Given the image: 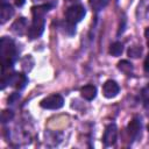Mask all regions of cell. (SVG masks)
Returning a JSON list of instances; mask_svg holds the SVG:
<instances>
[{
  "mask_svg": "<svg viewBox=\"0 0 149 149\" xmlns=\"http://www.w3.org/2000/svg\"><path fill=\"white\" fill-rule=\"evenodd\" d=\"M0 56L2 63V70H7L13 66L14 62L17 59V50L14 41L9 37H1L0 41Z\"/></svg>",
  "mask_w": 149,
  "mask_h": 149,
  "instance_id": "1",
  "label": "cell"
},
{
  "mask_svg": "<svg viewBox=\"0 0 149 149\" xmlns=\"http://www.w3.org/2000/svg\"><path fill=\"white\" fill-rule=\"evenodd\" d=\"M28 83V78L23 73L13 72V73H2L1 76V87L5 88L6 85H10L17 90H22Z\"/></svg>",
  "mask_w": 149,
  "mask_h": 149,
  "instance_id": "2",
  "label": "cell"
},
{
  "mask_svg": "<svg viewBox=\"0 0 149 149\" xmlns=\"http://www.w3.org/2000/svg\"><path fill=\"white\" fill-rule=\"evenodd\" d=\"M44 27H45V19L44 15H33V21L30 27L28 28V37L30 40H36L38 38L43 31H44Z\"/></svg>",
  "mask_w": 149,
  "mask_h": 149,
  "instance_id": "3",
  "label": "cell"
},
{
  "mask_svg": "<svg viewBox=\"0 0 149 149\" xmlns=\"http://www.w3.org/2000/svg\"><path fill=\"white\" fill-rule=\"evenodd\" d=\"M85 14H86V9H85L84 6H81V5H72L66 9L65 17H66L68 22H70L71 24H76V23L80 22L84 19Z\"/></svg>",
  "mask_w": 149,
  "mask_h": 149,
  "instance_id": "4",
  "label": "cell"
},
{
  "mask_svg": "<svg viewBox=\"0 0 149 149\" xmlns=\"http://www.w3.org/2000/svg\"><path fill=\"white\" fill-rule=\"evenodd\" d=\"M64 105V99L59 94H51L41 100L40 106L45 109H59Z\"/></svg>",
  "mask_w": 149,
  "mask_h": 149,
  "instance_id": "5",
  "label": "cell"
},
{
  "mask_svg": "<svg viewBox=\"0 0 149 149\" xmlns=\"http://www.w3.org/2000/svg\"><path fill=\"white\" fill-rule=\"evenodd\" d=\"M116 137H118V128H116V125L115 123L108 125L106 127V129H105L104 137H102V141H104L105 146H107V147L114 146L115 142H116Z\"/></svg>",
  "mask_w": 149,
  "mask_h": 149,
  "instance_id": "6",
  "label": "cell"
},
{
  "mask_svg": "<svg viewBox=\"0 0 149 149\" xmlns=\"http://www.w3.org/2000/svg\"><path fill=\"white\" fill-rule=\"evenodd\" d=\"M120 91V87L116 81L114 80H107L102 86V93L107 99H112L118 95Z\"/></svg>",
  "mask_w": 149,
  "mask_h": 149,
  "instance_id": "7",
  "label": "cell"
},
{
  "mask_svg": "<svg viewBox=\"0 0 149 149\" xmlns=\"http://www.w3.org/2000/svg\"><path fill=\"white\" fill-rule=\"evenodd\" d=\"M141 128H142V125H141V121L140 119L135 118L133 119L129 123H128V127H127V130H128V134L132 139H137L140 133H141Z\"/></svg>",
  "mask_w": 149,
  "mask_h": 149,
  "instance_id": "8",
  "label": "cell"
},
{
  "mask_svg": "<svg viewBox=\"0 0 149 149\" xmlns=\"http://www.w3.org/2000/svg\"><path fill=\"white\" fill-rule=\"evenodd\" d=\"M27 30V20L24 17L16 19L12 24V31L16 35H23Z\"/></svg>",
  "mask_w": 149,
  "mask_h": 149,
  "instance_id": "9",
  "label": "cell"
},
{
  "mask_svg": "<svg viewBox=\"0 0 149 149\" xmlns=\"http://www.w3.org/2000/svg\"><path fill=\"white\" fill-rule=\"evenodd\" d=\"M14 14V9L8 3H2L0 8V22L1 24H5Z\"/></svg>",
  "mask_w": 149,
  "mask_h": 149,
  "instance_id": "10",
  "label": "cell"
},
{
  "mask_svg": "<svg viewBox=\"0 0 149 149\" xmlns=\"http://www.w3.org/2000/svg\"><path fill=\"white\" fill-rule=\"evenodd\" d=\"M80 94L86 100H93L97 95V87L94 85H85L80 88Z\"/></svg>",
  "mask_w": 149,
  "mask_h": 149,
  "instance_id": "11",
  "label": "cell"
},
{
  "mask_svg": "<svg viewBox=\"0 0 149 149\" xmlns=\"http://www.w3.org/2000/svg\"><path fill=\"white\" fill-rule=\"evenodd\" d=\"M51 7H52V5H50V3L34 6V7H31V14L33 15H45Z\"/></svg>",
  "mask_w": 149,
  "mask_h": 149,
  "instance_id": "12",
  "label": "cell"
},
{
  "mask_svg": "<svg viewBox=\"0 0 149 149\" xmlns=\"http://www.w3.org/2000/svg\"><path fill=\"white\" fill-rule=\"evenodd\" d=\"M122 51H123V44L121 42H114L109 47V54L114 57L120 56L122 54Z\"/></svg>",
  "mask_w": 149,
  "mask_h": 149,
  "instance_id": "13",
  "label": "cell"
},
{
  "mask_svg": "<svg viewBox=\"0 0 149 149\" xmlns=\"http://www.w3.org/2000/svg\"><path fill=\"white\" fill-rule=\"evenodd\" d=\"M118 69L126 74H130L133 72V64L128 61H121L118 63Z\"/></svg>",
  "mask_w": 149,
  "mask_h": 149,
  "instance_id": "14",
  "label": "cell"
},
{
  "mask_svg": "<svg viewBox=\"0 0 149 149\" xmlns=\"http://www.w3.org/2000/svg\"><path fill=\"white\" fill-rule=\"evenodd\" d=\"M107 3H108V0H90V5L95 12H99L102 8H105Z\"/></svg>",
  "mask_w": 149,
  "mask_h": 149,
  "instance_id": "15",
  "label": "cell"
},
{
  "mask_svg": "<svg viewBox=\"0 0 149 149\" xmlns=\"http://www.w3.org/2000/svg\"><path fill=\"white\" fill-rule=\"evenodd\" d=\"M141 54H142V49H141V47H132V48H129V50H128V55H129V57H133V58H137V57H140Z\"/></svg>",
  "mask_w": 149,
  "mask_h": 149,
  "instance_id": "16",
  "label": "cell"
},
{
  "mask_svg": "<svg viewBox=\"0 0 149 149\" xmlns=\"http://www.w3.org/2000/svg\"><path fill=\"white\" fill-rule=\"evenodd\" d=\"M13 112L12 111H8V109H5V111H2V113H1V121L5 123V122H8L12 118H13Z\"/></svg>",
  "mask_w": 149,
  "mask_h": 149,
  "instance_id": "17",
  "label": "cell"
},
{
  "mask_svg": "<svg viewBox=\"0 0 149 149\" xmlns=\"http://www.w3.org/2000/svg\"><path fill=\"white\" fill-rule=\"evenodd\" d=\"M141 95H142L143 101H144V102H147V104H149V84H148V85L142 90Z\"/></svg>",
  "mask_w": 149,
  "mask_h": 149,
  "instance_id": "18",
  "label": "cell"
},
{
  "mask_svg": "<svg viewBox=\"0 0 149 149\" xmlns=\"http://www.w3.org/2000/svg\"><path fill=\"white\" fill-rule=\"evenodd\" d=\"M143 66H144V70H146L147 72H149V54H148V56H147L146 59H144Z\"/></svg>",
  "mask_w": 149,
  "mask_h": 149,
  "instance_id": "19",
  "label": "cell"
},
{
  "mask_svg": "<svg viewBox=\"0 0 149 149\" xmlns=\"http://www.w3.org/2000/svg\"><path fill=\"white\" fill-rule=\"evenodd\" d=\"M23 3H24V0H15V5H16V6H19V7H20V6H22Z\"/></svg>",
  "mask_w": 149,
  "mask_h": 149,
  "instance_id": "20",
  "label": "cell"
},
{
  "mask_svg": "<svg viewBox=\"0 0 149 149\" xmlns=\"http://www.w3.org/2000/svg\"><path fill=\"white\" fill-rule=\"evenodd\" d=\"M146 38H147V44H148V47H149V28L146 30Z\"/></svg>",
  "mask_w": 149,
  "mask_h": 149,
  "instance_id": "21",
  "label": "cell"
},
{
  "mask_svg": "<svg viewBox=\"0 0 149 149\" xmlns=\"http://www.w3.org/2000/svg\"><path fill=\"white\" fill-rule=\"evenodd\" d=\"M33 2H41V1H44V0H31Z\"/></svg>",
  "mask_w": 149,
  "mask_h": 149,
  "instance_id": "22",
  "label": "cell"
},
{
  "mask_svg": "<svg viewBox=\"0 0 149 149\" xmlns=\"http://www.w3.org/2000/svg\"><path fill=\"white\" fill-rule=\"evenodd\" d=\"M66 1H69V2H74V1H78V0H66Z\"/></svg>",
  "mask_w": 149,
  "mask_h": 149,
  "instance_id": "23",
  "label": "cell"
}]
</instances>
